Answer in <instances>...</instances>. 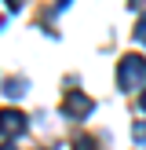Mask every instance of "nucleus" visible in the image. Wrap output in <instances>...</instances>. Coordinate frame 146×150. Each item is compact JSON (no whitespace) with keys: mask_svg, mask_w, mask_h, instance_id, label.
I'll use <instances>...</instances> for the list:
<instances>
[{"mask_svg":"<svg viewBox=\"0 0 146 150\" xmlns=\"http://www.w3.org/2000/svg\"><path fill=\"white\" fill-rule=\"evenodd\" d=\"M117 84H121V92L142 88L146 84V59L142 55H124L121 66H117Z\"/></svg>","mask_w":146,"mask_h":150,"instance_id":"nucleus-1","label":"nucleus"},{"mask_svg":"<svg viewBox=\"0 0 146 150\" xmlns=\"http://www.w3.org/2000/svg\"><path fill=\"white\" fill-rule=\"evenodd\" d=\"M26 132V114L18 110H0V136L11 139V136H22Z\"/></svg>","mask_w":146,"mask_h":150,"instance_id":"nucleus-2","label":"nucleus"},{"mask_svg":"<svg viewBox=\"0 0 146 150\" xmlns=\"http://www.w3.org/2000/svg\"><path fill=\"white\" fill-rule=\"evenodd\" d=\"M91 106H95V103L88 99V95H80V92H69V95H66V103H62L66 117H73V121H80V117H88V114H91Z\"/></svg>","mask_w":146,"mask_h":150,"instance_id":"nucleus-3","label":"nucleus"},{"mask_svg":"<svg viewBox=\"0 0 146 150\" xmlns=\"http://www.w3.org/2000/svg\"><path fill=\"white\" fill-rule=\"evenodd\" d=\"M4 95H11V99H22L26 95V77H11L4 84Z\"/></svg>","mask_w":146,"mask_h":150,"instance_id":"nucleus-4","label":"nucleus"},{"mask_svg":"<svg viewBox=\"0 0 146 150\" xmlns=\"http://www.w3.org/2000/svg\"><path fill=\"white\" fill-rule=\"evenodd\" d=\"M95 146H99L95 136H77V139H73V150H95Z\"/></svg>","mask_w":146,"mask_h":150,"instance_id":"nucleus-5","label":"nucleus"},{"mask_svg":"<svg viewBox=\"0 0 146 150\" xmlns=\"http://www.w3.org/2000/svg\"><path fill=\"white\" fill-rule=\"evenodd\" d=\"M131 139H135V143H146V121H135V125H131Z\"/></svg>","mask_w":146,"mask_h":150,"instance_id":"nucleus-6","label":"nucleus"},{"mask_svg":"<svg viewBox=\"0 0 146 150\" xmlns=\"http://www.w3.org/2000/svg\"><path fill=\"white\" fill-rule=\"evenodd\" d=\"M135 40H142V44H146V15L139 18V26H135Z\"/></svg>","mask_w":146,"mask_h":150,"instance_id":"nucleus-7","label":"nucleus"},{"mask_svg":"<svg viewBox=\"0 0 146 150\" xmlns=\"http://www.w3.org/2000/svg\"><path fill=\"white\" fill-rule=\"evenodd\" d=\"M139 106H142V110H146V92H142V95H139Z\"/></svg>","mask_w":146,"mask_h":150,"instance_id":"nucleus-8","label":"nucleus"},{"mask_svg":"<svg viewBox=\"0 0 146 150\" xmlns=\"http://www.w3.org/2000/svg\"><path fill=\"white\" fill-rule=\"evenodd\" d=\"M0 150H15V146H11V143H4V146H0Z\"/></svg>","mask_w":146,"mask_h":150,"instance_id":"nucleus-9","label":"nucleus"}]
</instances>
